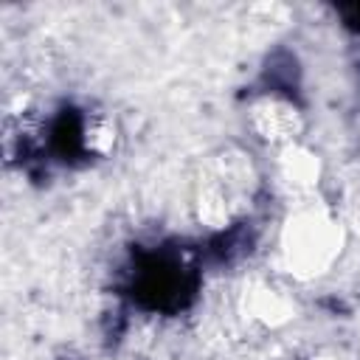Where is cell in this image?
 <instances>
[{
  "label": "cell",
  "mask_w": 360,
  "mask_h": 360,
  "mask_svg": "<svg viewBox=\"0 0 360 360\" xmlns=\"http://www.w3.org/2000/svg\"><path fill=\"white\" fill-rule=\"evenodd\" d=\"M346 250V225L321 197L292 202L278 225L276 253L281 273L295 284L321 281Z\"/></svg>",
  "instance_id": "obj_1"
},
{
  "label": "cell",
  "mask_w": 360,
  "mask_h": 360,
  "mask_svg": "<svg viewBox=\"0 0 360 360\" xmlns=\"http://www.w3.org/2000/svg\"><path fill=\"white\" fill-rule=\"evenodd\" d=\"M259 169L245 149L225 146L208 155L191 186V214L200 228L228 231L239 225L259 191Z\"/></svg>",
  "instance_id": "obj_2"
},
{
  "label": "cell",
  "mask_w": 360,
  "mask_h": 360,
  "mask_svg": "<svg viewBox=\"0 0 360 360\" xmlns=\"http://www.w3.org/2000/svg\"><path fill=\"white\" fill-rule=\"evenodd\" d=\"M248 135L264 149H284L304 141L307 132V110L301 101L284 90H262L248 101L245 110Z\"/></svg>",
  "instance_id": "obj_3"
},
{
  "label": "cell",
  "mask_w": 360,
  "mask_h": 360,
  "mask_svg": "<svg viewBox=\"0 0 360 360\" xmlns=\"http://www.w3.org/2000/svg\"><path fill=\"white\" fill-rule=\"evenodd\" d=\"M236 312L259 332H278L298 318V301L290 284L278 278H250L239 290Z\"/></svg>",
  "instance_id": "obj_4"
},
{
  "label": "cell",
  "mask_w": 360,
  "mask_h": 360,
  "mask_svg": "<svg viewBox=\"0 0 360 360\" xmlns=\"http://www.w3.org/2000/svg\"><path fill=\"white\" fill-rule=\"evenodd\" d=\"M323 172H326V166H323L321 152L312 149L307 141H298L292 146L273 152L270 180L290 200V205L309 200V197H318Z\"/></svg>",
  "instance_id": "obj_5"
},
{
  "label": "cell",
  "mask_w": 360,
  "mask_h": 360,
  "mask_svg": "<svg viewBox=\"0 0 360 360\" xmlns=\"http://www.w3.org/2000/svg\"><path fill=\"white\" fill-rule=\"evenodd\" d=\"M121 138V129L115 124L112 115L107 112H84L82 124H79V143L82 152L90 158H107L115 152Z\"/></svg>",
  "instance_id": "obj_6"
},
{
  "label": "cell",
  "mask_w": 360,
  "mask_h": 360,
  "mask_svg": "<svg viewBox=\"0 0 360 360\" xmlns=\"http://www.w3.org/2000/svg\"><path fill=\"white\" fill-rule=\"evenodd\" d=\"M309 360H352V357L340 349H318L315 354H309Z\"/></svg>",
  "instance_id": "obj_7"
}]
</instances>
